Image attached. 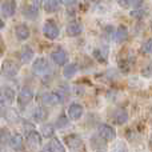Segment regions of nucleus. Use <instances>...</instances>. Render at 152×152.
I'll return each instance as SVG.
<instances>
[{
    "label": "nucleus",
    "instance_id": "obj_18",
    "mask_svg": "<svg viewBox=\"0 0 152 152\" xmlns=\"http://www.w3.org/2000/svg\"><path fill=\"white\" fill-rule=\"evenodd\" d=\"M16 36H18L19 40H27L29 37V28L26 26V24H20L15 28Z\"/></svg>",
    "mask_w": 152,
    "mask_h": 152
},
{
    "label": "nucleus",
    "instance_id": "obj_33",
    "mask_svg": "<svg viewBox=\"0 0 152 152\" xmlns=\"http://www.w3.org/2000/svg\"><path fill=\"white\" fill-rule=\"evenodd\" d=\"M3 52H4V44H3V39L0 37V56L3 55Z\"/></svg>",
    "mask_w": 152,
    "mask_h": 152
},
{
    "label": "nucleus",
    "instance_id": "obj_35",
    "mask_svg": "<svg viewBox=\"0 0 152 152\" xmlns=\"http://www.w3.org/2000/svg\"><path fill=\"white\" fill-rule=\"evenodd\" d=\"M3 27H4V21H3V20H1V19H0V29H1V28H3Z\"/></svg>",
    "mask_w": 152,
    "mask_h": 152
},
{
    "label": "nucleus",
    "instance_id": "obj_29",
    "mask_svg": "<svg viewBox=\"0 0 152 152\" xmlns=\"http://www.w3.org/2000/svg\"><path fill=\"white\" fill-rule=\"evenodd\" d=\"M142 52L143 53H152V39L147 40V42L142 45Z\"/></svg>",
    "mask_w": 152,
    "mask_h": 152
},
{
    "label": "nucleus",
    "instance_id": "obj_27",
    "mask_svg": "<svg viewBox=\"0 0 152 152\" xmlns=\"http://www.w3.org/2000/svg\"><path fill=\"white\" fill-rule=\"evenodd\" d=\"M53 132H55V129H53V126H51V124H45V126L42 127V135L44 137H52Z\"/></svg>",
    "mask_w": 152,
    "mask_h": 152
},
{
    "label": "nucleus",
    "instance_id": "obj_6",
    "mask_svg": "<svg viewBox=\"0 0 152 152\" xmlns=\"http://www.w3.org/2000/svg\"><path fill=\"white\" fill-rule=\"evenodd\" d=\"M43 34H44V36L47 39L53 40L59 36V28L52 20H48V21H45L44 27H43Z\"/></svg>",
    "mask_w": 152,
    "mask_h": 152
},
{
    "label": "nucleus",
    "instance_id": "obj_2",
    "mask_svg": "<svg viewBox=\"0 0 152 152\" xmlns=\"http://www.w3.org/2000/svg\"><path fill=\"white\" fill-rule=\"evenodd\" d=\"M15 91L11 87H1L0 88V104L3 107H10L15 102Z\"/></svg>",
    "mask_w": 152,
    "mask_h": 152
},
{
    "label": "nucleus",
    "instance_id": "obj_16",
    "mask_svg": "<svg viewBox=\"0 0 152 152\" xmlns=\"http://www.w3.org/2000/svg\"><path fill=\"white\" fill-rule=\"evenodd\" d=\"M10 144H11V147H12V150L21 151L24 148V139H23V136H21L20 134L12 135V137H11V140H10Z\"/></svg>",
    "mask_w": 152,
    "mask_h": 152
},
{
    "label": "nucleus",
    "instance_id": "obj_10",
    "mask_svg": "<svg viewBox=\"0 0 152 152\" xmlns=\"http://www.w3.org/2000/svg\"><path fill=\"white\" fill-rule=\"evenodd\" d=\"M0 115L3 116V119H5L10 123H16L19 120V113L11 107H1L0 108Z\"/></svg>",
    "mask_w": 152,
    "mask_h": 152
},
{
    "label": "nucleus",
    "instance_id": "obj_5",
    "mask_svg": "<svg viewBox=\"0 0 152 152\" xmlns=\"http://www.w3.org/2000/svg\"><path fill=\"white\" fill-rule=\"evenodd\" d=\"M32 69L36 75H45L50 71V64H48L47 59L44 58H37L32 64Z\"/></svg>",
    "mask_w": 152,
    "mask_h": 152
},
{
    "label": "nucleus",
    "instance_id": "obj_17",
    "mask_svg": "<svg viewBox=\"0 0 152 152\" xmlns=\"http://www.w3.org/2000/svg\"><path fill=\"white\" fill-rule=\"evenodd\" d=\"M20 59H21V63H24V64L29 63L34 59V50L29 45H24L20 53Z\"/></svg>",
    "mask_w": 152,
    "mask_h": 152
},
{
    "label": "nucleus",
    "instance_id": "obj_13",
    "mask_svg": "<svg viewBox=\"0 0 152 152\" xmlns=\"http://www.w3.org/2000/svg\"><path fill=\"white\" fill-rule=\"evenodd\" d=\"M128 120V112H127L126 110H123V108H120V110H116L115 112L112 113V121L115 124H124L126 121Z\"/></svg>",
    "mask_w": 152,
    "mask_h": 152
},
{
    "label": "nucleus",
    "instance_id": "obj_9",
    "mask_svg": "<svg viewBox=\"0 0 152 152\" xmlns=\"http://www.w3.org/2000/svg\"><path fill=\"white\" fill-rule=\"evenodd\" d=\"M83 105H80L79 103H72L69 104L67 113H68V119L71 120H79V119L83 116Z\"/></svg>",
    "mask_w": 152,
    "mask_h": 152
},
{
    "label": "nucleus",
    "instance_id": "obj_21",
    "mask_svg": "<svg viewBox=\"0 0 152 152\" xmlns=\"http://www.w3.org/2000/svg\"><path fill=\"white\" fill-rule=\"evenodd\" d=\"M115 40L118 43H121V42H124V40L128 37V31H127V27H124V26H119L118 27V29L115 31Z\"/></svg>",
    "mask_w": 152,
    "mask_h": 152
},
{
    "label": "nucleus",
    "instance_id": "obj_24",
    "mask_svg": "<svg viewBox=\"0 0 152 152\" xmlns=\"http://www.w3.org/2000/svg\"><path fill=\"white\" fill-rule=\"evenodd\" d=\"M59 5H60V3L56 1V0H45V1H43V7H44V10L47 12H55V11H58Z\"/></svg>",
    "mask_w": 152,
    "mask_h": 152
},
{
    "label": "nucleus",
    "instance_id": "obj_32",
    "mask_svg": "<svg viewBox=\"0 0 152 152\" xmlns=\"http://www.w3.org/2000/svg\"><path fill=\"white\" fill-rule=\"evenodd\" d=\"M143 13H144V10H142V8H136V10L131 11V16H134V18H142Z\"/></svg>",
    "mask_w": 152,
    "mask_h": 152
},
{
    "label": "nucleus",
    "instance_id": "obj_37",
    "mask_svg": "<svg viewBox=\"0 0 152 152\" xmlns=\"http://www.w3.org/2000/svg\"><path fill=\"white\" fill-rule=\"evenodd\" d=\"M42 152H43V151H42Z\"/></svg>",
    "mask_w": 152,
    "mask_h": 152
},
{
    "label": "nucleus",
    "instance_id": "obj_20",
    "mask_svg": "<svg viewBox=\"0 0 152 152\" xmlns=\"http://www.w3.org/2000/svg\"><path fill=\"white\" fill-rule=\"evenodd\" d=\"M77 69H79V67H77V64H76V63H68L66 67H64V69H63L64 77H66V79H71L72 76H75V74H77Z\"/></svg>",
    "mask_w": 152,
    "mask_h": 152
},
{
    "label": "nucleus",
    "instance_id": "obj_8",
    "mask_svg": "<svg viewBox=\"0 0 152 152\" xmlns=\"http://www.w3.org/2000/svg\"><path fill=\"white\" fill-rule=\"evenodd\" d=\"M60 102H61V96L59 94H56V92H48V94L43 95L42 97V103L44 105H48V107L58 105Z\"/></svg>",
    "mask_w": 152,
    "mask_h": 152
},
{
    "label": "nucleus",
    "instance_id": "obj_28",
    "mask_svg": "<svg viewBox=\"0 0 152 152\" xmlns=\"http://www.w3.org/2000/svg\"><path fill=\"white\" fill-rule=\"evenodd\" d=\"M142 76L143 77H147V79L152 77V63L147 64V66L142 69Z\"/></svg>",
    "mask_w": 152,
    "mask_h": 152
},
{
    "label": "nucleus",
    "instance_id": "obj_1",
    "mask_svg": "<svg viewBox=\"0 0 152 152\" xmlns=\"http://www.w3.org/2000/svg\"><path fill=\"white\" fill-rule=\"evenodd\" d=\"M1 72L7 77H13L19 74V64L12 59H5L1 64Z\"/></svg>",
    "mask_w": 152,
    "mask_h": 152
},
{
    "label": "nucleus",
    "instance_id": "obj_26",
    "mask_svg": "<svg viewBox=\"0 0 152 152\" xmlns=\"http://www.w3.org/2000/svg\"><path fill=\"white\" fill-rule=\"evenodd\" d=\"M119 4L121 5V7H131V10L134 11V10H136L137 7H140V5H143V1H135V0H131V1H119Z\"/></svg>",
    "mask_w": 152,
    "mask_h": 152
},
{
    "label": "nucleus",
    "instance_id": "obj_22",
    "mask_svg": "<svg viewBox=\"0 0 152 152\" xmlns=\"http://www.w3.org/2000/svg\"><path fill=\"white\" fill-rule=\"evenodd\" d=\"M48 145H50L52 152H66V147L63 145V143L59 139H56V137H52L51 142L48 143Z\"/></svg>",
    "mask_w": 152,
    "mask_h": 152
},
{
    "label": "nucleus",
    "instance_id": "obj_12",
    "mask_svg": "<svg viewBox=\"0 0 152 152\" xmlns=\"http://www.w3.org/2000/svg\"><path fill=\"white\" fill-rule=\"evenodd\" d=\"M0 8H1L3 15L7 16V18H10V16L15 15V12H16V3L11 1V0H8V1H3L1 4H0Z\"/></svg>",
    "mask_w": 152,
    "mask_h": 152
},
{
    "label": "nucleus",
    "instance_id": "obj_36",
    "mask_svg": "<svg viewBox=\"0 0 152 152\" xmlns=\"http://www.w3.org/2000/svg\"><path fill=\"white\" fill-rule=\"evenodd\" d=\"M0 152H10V151H7L5 148H0Z\"/></svg>",
    "mask_w": 152,
    "mask_h": 152
},
{
    "label": "nucleus",
    "instance_id": "obj_19",
    "mask_svg": "<svg viewBox=\"0 0 152 152\" xmlns=\"http://www.w3.org/2000/svg\"><path fill=\"white\" fill-rule=\"evenodd\" d=\"M83 32V26L79 23H71L67 26V35L68 36H79Z\"/></svg>",
    "mask_w": 152,
    "mask_h": 152
},
{
    "label": "nucleus",
    "instance_id": "obj_15",
    "mask_svg": "<svg viewBox=\"0 0 152 152\" xmlns=\"http://www.w3.org/2000/svg\"><path fill=\"white\" fill-rule=\"evenodd\" d=\"M48 118V112L45 108L43 107H37L34 110V112H32V119H34L36 123H43V121H45Z\"/></svg>",
    "mask_w": 152,
    "mask_h": 152
},
{
    "label": "nucleus",
    "instance_id": "obj_25",
    "mask_svg": "<svg viewBox=\"0 0 152 152\" xmlns=\"http://www.w3.org/2000/svg\"><path fill=\"white\" fill-rule=\"evenodd\" d=\"M66 142H67V144H68L71 148H74V150H77V148L80 147V144H81L80 139H79L77 136H67Z\"/></svg>",
    "mask_w": 152,
    "mask_h": 152
},
{
    "label": "nucleus",
    "instance_id": "obj_14",
    "mask_svg": "<svg viewBox=\"0 0 152 152\" xmlns=\"http://www.w3.org/2000/svg\"><path fill=\"white\" fill-rule=\"evenodd\" d=\"M51 59H52V61L55 64H58V66H64V64L68 61V55H67L64 51H55V52H52V55H51Z\"/></svg>",
    "mask_w": 152,
    "mask_h": 152
},
{
    "label": "nucleus",
    "instance_id": "obj_31",
    "mask_svg": "<svg viewBox=\"0 0 152 152\" xmlns=\"http://www.w3.org/2000/svg\"><path fill=\"white\" fill-rule=\"evenodd\" d=\"M94 56H95V58H96L99 61H105V60H107V58H105V56H103V52H102L100 50H95V51H94Z\"/></svg>",
    "mask_w": 152,
    "mask_h": 152
},
{
    "label": "nucleus",
    "instance_id": "obj_7",
    "mask_svg": "<svg viewBox=\"0 0 152 152\" xmlns=\"http://www.w3.org/2000/svg\"><path fill=\"white\" fill-rule=\"evenodd\" d=\"M43 3L40 1H31L28 3L26 8L23 10V15L28 19H36L37 15H39V7L42 5Z\"/></svg>",
    "mask_w": 152,
    "mask_h": 152
},
{
    "label": "nucleus",
    "instance_id": "obj_11",
    "mask_svg": "<svg viewBox=\"0 0 152 152\" xmlns=\"http://www.w3.org/2000/svg\"><path fill=\"white\" fill-rule=\"evenodd\" d=\"M27 144L31 148H39L42 145V135L37 131L27 132Z\"/></svg>",
    "mask_w": 152,
    "mask_h": 152
},
{
    "label": "nucleus",
    "instance_id": "obj_23",
    "mask_svg": "<svg viewBox=\"0 0 152 152\" xmlns=\"http://www.w3.org/2000/svg\"><path fill=\"white\" fill-rule=\"evenodd\" d=\"M11 137H12V135H11L10 129L5 128V127H0V145L10 143Z\"/></svg>",
    "mask_w": 152,
    "mask_h": 152
},
{
    "label": "nucleus",
    "instance_id": "obj_3",
    "mask_svg": "<svg viewBox=\"0 0 152 152\" xmlns=\"http://www.w3.org/2000/svg\"><path fill=\"white\" fill-rule=\"evenodd\" d=\"M99 136L105 142H112L116 137V131L110 124H102L99 127Z\"/></svg>",
    "mask_w": 152,
    "mask_h": 152
},
{
    "label": "nucleus",
    "instance_id": "obj_34",
    "mask_svg": "<svg viewBox=\"0 0 152 152\" xmlns=\"http://www.w3.org/2000/svg\"><path fill=\"white\" fill-rule=\"evenodd\" d=\"M61 4H66V5H74V4H76V1H61Z\"/></svg>",
    "mask_w": 152,
    "mask_h": 152
},
{
    "label": "nucleus",
    "instance_id": "obj_4",
    "mask_svg": "<svg viewBox=\"0 0 152 152\" xmlns=\"http://www.w3.org/2000/svg\"><path fill=\"white\" fill-rule=\"evenodd\" d=\"M32 99H34V92H32V89L28 88V87H24L18 95V104L20 105V107H26V105H28L29 103L32 102Z\"/></svg>",
    "mask_w": 152,
    "mask_h": 152
},
{
    "label": "nucleus",
    "instance_id": "obj_30",
    "mask_svg": "<svg viewBox=\"0 0 152 152\" xmlns=\"http://www.w3.org/2000/svg\"><path fill=\"white\" fill-rule=\"evenodd\" d=\"M67 124H68V118H66V116H60V118L58 119V126L60 127V128L67 127Z\"/></svg>",
    "mask_w": 152,
    "mask_h": 152
}]
</instances>
